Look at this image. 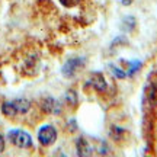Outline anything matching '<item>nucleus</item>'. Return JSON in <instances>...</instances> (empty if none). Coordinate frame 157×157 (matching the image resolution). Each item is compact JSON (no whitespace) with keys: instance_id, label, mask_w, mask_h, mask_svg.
I'll use <instances>...</instances> for the list:
<instances>
[{"instance_id":"obj_10","label":"nucleus","mask_w":157,"mask_h":157,"mask_svg":"<svg viewBox=\"0 0 157 157\" xmlns=\"http://www.w3.org/2000/svg\"><path fill=\"white\" fill-rule=\"evenodd\" d=\"M111 70H112L113 73H115V76H117V77H119V78L125 77V71H121V70H118V68L113 67V66H111Z\"/></svg>"},{"instance_id":"obj_6","label":"nucleus","mask_w":157,"mask_h":157,"mask_svg":"<svg viewBox=\"0 0 157 157\" xmlns=\"http://www.w3.org/2000/svg\"><path fill=\"white\" fill-rule=\"evenodd\" d=\"M44 109L47 111V112H51V113H60V105H58V102L54 101L52 98L45 99Z\"/></svg>"},{"instance_id":"obj_7","label":"nucleus","mask_w":157,"mask_h":157,"mask_svg":"<svg viewBox=\"0 0 157 157\" xmlns=\"http://www.w3.org/2000/svg\"><path fill=\"white\" fill-rule=\"evenodd\" d=\"M2 112H3V115H6V117H9V118H13L17 115L13 102H5L2 105Z\"/></svg>"},{"instance_id":"obj_11","label":"nucleus","mask_w":157,"mask_h":157,"mask_svg":"<svg viewBox=\"0 0 157 157\" xmlns=\"http://www.w3.org/2000/svg\"><path fill=\"white\" fill-rule=\"evenodd\" d=\"M3 150H5V138L0 134V153H3Z\"/></svg>"},{"instance_id":"obj_9","label":"nucleus","mask_w":157,"mask_h":157,"mask_svg":"<svg viewBox=\"0 0 157 157\" xmlns=\"http://www.w3.org/2000/svg\"><path fill=\"white\" fill-rule=\"evenodd\" d=\"M77 2L78 0H60V3L66 7H73V6L77 5Z\"/></svg>"},{"instance_id":"obj_5","label":"nucleus","mask_w":157,"mask_h":157,"mask_svg":"<svg viewBox=\"0 0 157 157\" xmlns=\"http://www.w3.org/2000/svg\"><path fill=\"white\" fill-rule=\"evenodd\" d=\"M12 102H13L17 113H26L29 111V108H31V102L28 99H15Z\"/></svg>"},{"instance_id":"obj_1","label":"nucleus","mask_w":157,"mask_h":157,"mask_svg":"<svg viewBox=\"0 0 157 157\" xmlns=\"http://www.w3.org/2000/svg\"><path fill=\"white\" fill-rule=\"evenodd\" d=\"M9 141L13 146L19 147V148H29V147H32L31 135L26 131H23V129H12L9 132Z\"/></svg>"},{"instance_id":"obj_3","label":"nucleus","mask_w":157,"mask_h":157,"mask_svg":"<svg viewBox=\"0 0 157 157\" xmlns=\"http://www.w3.org/2000/svg\"><path fill=\"white\" fill-rule=\"evenodd\" d=\"M82 67H83V61L80 58H71V60H68L66 63V66L63 67V71L67 77H73L76 71H78Z\"/></svg>"},{"instance_id":"obj_2","label":"nucleus","mask_w":157,"mask_h":157,"mask_svg":"<svg viewBox=\"0 0 157 157\" xmlns=\"http://www.w3.org/2000/svg\"><path fill=\"white\" fill-rule=\"evenodd\" d=\"M38 140L42 146H51L57 140V129L52 125H44L38 131Z\"/></svg>"},{"instance_id":"obj_8","label":"nucleus","mask_w":157,"mask_h":157,"mask_svg":"<svg viewBox=\"0 0 157 157\" xmlns=\"http://www.w3.org/2000/svg\"><path fill=\"white\" fill-rule=\"evenodd\" d=\"M77 153L80 154V156H87V154H90V144L84 140V138H78Z\"/></svg>"},{"instance_id":"obj_12","label":"nucleus","mask_w":157,"mask_h":157,"mask_svg":"<svg viewBox=\"0 0 157 157\" xmlns=\"http://www.w3.org/2000/svg\"><path fill=\"white\" fill-rule=\"evenodd\" d=\"M132 2H134V0H122V5L124 6H129Z\"/></svg>"},{"instance_id":"obj_4","label":"nucleus","mask_w":157,"mask_h":157,"mask_svg":"<svg viewBox=\"0 0 157 157\" xmlns=\"http://www.w3.org/2000/svg\"><path fill=\"white\" fill-rule=\"evenodd\" d=\"M89 84H92L96 90H99V92H105L108 87V83L105 77H103V74L101 73H92L89 77Z\"/></svg>"}]
</instances>
